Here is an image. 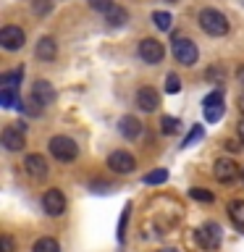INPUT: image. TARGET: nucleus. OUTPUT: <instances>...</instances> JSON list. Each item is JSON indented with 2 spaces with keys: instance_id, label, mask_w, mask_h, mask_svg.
Segmentation results:
<instances>
[{
  "instance_id": "7",
  "label": "nucleus",
  "mask_w": 244,
  "mask_h": 252,
  "mask_svg": "<svg viewBox=\"0 0 244 252\" xmlns=\"http://www.w3.org/2000/svg\"><path fill=\"white\" fill-rule=\"evenodd\" d=\"M213 173H215V179L220 184H234V181L242 176L239 165H236L231 158H218L215 165H213Z\"/></svg>"
},
{
  "instance_id": "14",
  "label": "nucleus",
  "mask_w": 244,
  "mask_h": 252,
  "mask_svg": "<svg viewBox=\"0 0 244 252\" xmlns=\"http://www.w3.org/2000/svg\"><path fill=\"white\" fill-rule=\"evenodd\" d=\"M137 105L142 110H147V113H152V110H157V105H160V97H157V92L152 87H142L137 92Z\"/></svg>"
},
{
  "instance_id": "2",
  "label": "nucleus",
  "mask_w": 244,
  "mask_h": 252,
  "mask_svg": "<svg viewBox=\"0 0 244 252\" xmlns=\"http://www.w3.org/2000/svg\"><path fill=\"white\" fill-rule=\"evenodd\" d=\"M47 147H50V155L55 158V160H61V163H71V160H76V155H79L76 142L71 137H63V134L53 137Z\"/></svg>"
},
{
  "instance_id": "18",
  "label": "nucleus",
  "mask_w": 244,
  "mask_h": 252,
  "mask_svg": "<svg viewBox=\"0 0 244 252\" xmlns=\"http://www.w3.org/2000/svg\"><path fill=\"white\" fill-rule=\"evenodd\" d=\"M228 218H231V223H236L239 228H244V200H234L228 202Z\"/></svg>"
},
{
  "instance_id": "32",
  "label": "nucleus",
  "mask_w": 244,
  "mask_h": 252,
  "mask_svg": "<svg viewBox=\"0 0 244 252\" xmlns=\"http://www.w3.org/2000/svg\"><path fill=\"white\" fill-rule=\"evenodd\" d=\"M226 147H228V150H242V147H239V142H234V139H231V142H226Z\"/></svg>"
},
{
  "instance_id": "9",
  "label": "nucleus",
  "mask_w": 244,
  "mask_h": 252,
  "mask_svg": "<svg viewBox=\"0 0 244 252\" xmlns=\"http://www.w3.org/2000/svg\"><path fill=\"white\" fill-rule=\"evenodd\" d=\"M108 168L116 171V173H131L137 168V160H134V155L126 153V150H116V153H110V158H108Z\"/></svg>"
},
{
  "instance_id": "12",
  "label": "nucleus",
  "mask_w": 244,
  "mask_h": 252,
  "mask_svg": "<svg viewBox=\"0 0 244 252\" xmlns=\"http://www.w3.org/2000/svg\"><path fill=\"white\" fill-rule=\"evenodd\" d=\"M31 100L39 102V108H47L55 102V90L50 82H45V79H39V82H34V87H31Z\"/></svg>"
},
{
  "instance_id": "21",
  "label": "nucleus",
  "mask_w": 244,
  "mask_h": 252,
  "mask_svg": "<svg viewBox=\"0 0 244 252\" xmlns=\"http://www.w3.org/2000/svg\"><path fill=\"white\" fill-rule=\"evenodd\" d=\"M152 21H155V27L160 29V32H168V29L173 27L171 13H165V11H155V13H152Z\"/></svg>"
},
{
  "instance_id": "24",
  "label": "nucleus",
  "mask_w": 244,
  "mask_h": 252,
  "mask_svg": "<svg viewBox=\"0 0 244 252\" xmlns=\"http://www.w3.org/2000/svg\"><path fill=\"white\" fill-rule=\"evenodd\" d=\"M129 216H131V205H126V208L121 210V218H118V242H123V236H126V223H129Z\"/></svg>"
},
{
  "instance_id": "6",
  "label": "nucleus",
  "mask_w": 244,
  "mask_h": 252,
  "mask_svg": "<svg viewBox=\"0 0 244 252\" xmlns=\"http://www.w3.org/2000/svg\"><path fill=\"white\" fill-rule=\"evenodd\" d=\"M27 126L24 124H11V126H5L3 129V147L5 150H11V153H16V150H21L24 145H27Z\"/></svg>"
},
{
  "instance_id": "31",
  "label": "nucleus",
  "mask_w": 244,
  "mask_h": 252,
  "mask_svg": "<svg viewBox=\"0 0 244 252\" xmlns=\"http://www.w3.org/2000/svg\"><path fill=\"white\" fill-rule=\"evenodd\" d=\"M3 252H13V239L8 234H3Z\"/></svg>"
},
{
  "instance_id": "19",
  "label": "nucleus",
  "mask_w": 244,
  "mask_h": 252,
  "mask_svg": "<svg viewBox=\"0 0 244 252\" xmlns=\"http://www.w3.org/2000/svg\"><path fill=\"white\" fill-rule=\"evenodd\" d=\"M31 252H61V244L55 242V239H50V236H42V239L34 242Z\"/></svg>"
},
{
  "instance_id": "25",
  "label": "nucleus",
  "mask_w": 244,
  "mask_h": 252,
  "mask_svg": "<svg viewBox=\"0 0 244 252\" xmlns=\"http://www.w3.org/2000/svg\"><path fill=\"white\" fill-rule=\"evenodd\" d=\"M179 118H173V116H163V121H160V131L163 134H176L179 131Z\"/></svg>"
},
{
  "instance_id": "34",
  "label": "nucleus",
  "mask_w": 244,
  "mask_h": 252,
  "mask_svg": "<svg viewBox=\"0 0 244 252\" xmlns=\"http://www.w3.org/2000/svg\"><path fill=\"white\" fill-rule=\"evenodd\" d=\"M239 110H242V116H244V94L239 97Z\"/></svg>"
},
{
  "instance_id": "27",
  "label": "nucleus",
  "mask_w": 244,
  "mask_h": 252,
  "mask_svg": "<svg viewBox=\"0 0 244 252\" xmlns=\"http://www.w3.org/2000/svg\"><path fill=\"white\" fill-rule=\"evenodd\" d=\"M181 90V79L176 76V74H168V76H165V92H168V94H176Z\"/></svg>"
},
{
  "instance_id": "37",
  "label": "nucleus",
  "mask_w": 244,
  "mask_h": 252,
  "mask_svg": "<svg viewBox=\"0 0 244 252\" xmlns=\"http://www.w3.org/2000/svg\"><path fill=\"white\" fill-rule=\"evenodd\" d=\"M168 3H176V0H168Z\"/></svg>"
},
{
  "instance_id": "17",
  "label": "nucleus",
  "mask_w": 244,
  "mask_h": 252,
  "mask_svg": "<svg viewBox=\"0 0 244 252\" xmlns=\"http://www.w3.org/2000/svg\"><path fill=\"white\" fill-rule=\"evenodd\" d=\"M105 21L110 24V27H121V24L129 21V13H126V8L113 5V8H108V11H105Z\"/></svg>"
},
{
  "instance_id": "30",
  "label": "nucleus",
  "mask_w": 244,
  "mask_h": 252,
  "mask_svg": "<svg viewBox=\"0 0 244 252\" xmlns=\"http://www.w3.org/2000/svg\"><path fill=\"white\" fill-rule=\"evenodd\" d=\"M50 11V3L47 0H42V3H34V13H47Z\"/></svg>"
},
{
  "instance_id": "3",
  "label": "nucleus",
  "mask_w": 244,
  "mask_h": 252,
  "mask_svg": "<svg viewBox=\"0 0 244 252\" xmlns=\"http://www.w3.org/2000/svg\"><path fill=\"white\" fill-rule=\"evenodd\" d=\"M173 58H176L181 66H194L197 58H200V50H197L194 39H189V37L173 39Z\"/></svg>"
},
{
  "instance_id": "26",
  "label": "nucleus",
  "mask_w": 244,
  "mask_h": 252,
  "mask_svg": "<svg viewBox=\"0 0 244 252\" xmlns=\"http://www.w3.org/2000/svg\"><path fill=\"white\" fill-rule=\"evenodd\" d=\"M0 105H3V108H16V105H19L13 90H3V92H0Z\"/></svg>"
},
{
  "instance_id": "13",
  "label": "nucleus",
  "mask_w": 244,
  "mask_h": 252,
  "mask_svg": "<svg viewBox=\"0 0 244 252\" xmlns=\"http://www.w3.org/2000/svg\"><path fill=\"white\" fill-rule=\"evenodd\" d=\"M24 168H27V173L31 179H45L47 176V160L42 155H27V160H24Z\"/></svg>"
},
{
  "instance_id": "22",
  "label": "nucleus",
  "mask_w": 244,
  "mask_h": 252,
  "mask_svg": "<svg viewBox=\"0 0 244 252\" xmlns=\"http://www.w3.org/2000/svg\"><path fill=\"white\" fill-rule=\"evenodd\" d=\"M142 181H145V184H150V187L163 184V181H168V171H165V168H155V171H150Z\"/></svg>"
},
{
  "instance_id": "29",
  "label": "nucleus",
  "mask_w": 244,
  "mask_h": 252,
  "mask_svg": "<svg viewBox=\"0 0 244 252\" xmlns=\"http://www.w3.org/2000/svg\"><path fill=\"white\" fill-rule=\"evenodd\" d=\"M113 5H116L113 0H90V8H94V11H102V13H105L108 8H113Z\"/></svg>"
},
{
  "instance_id": "23",
  "label": "nucleus",
  "mask_w": 244,
  "mask_h": 252,
  "mask_svg": "<svg viewBox=\"0 0 244 252\" xmlns=\"http://www.w3.org/2000/svg\"><path fill=\"white\" fill-rule=\"evenodd\" d=\"M189 197H192V200H197V202H213L215 200V194L210 192V189H202V187H194V189H189Z\"/></svg>"
},
{
  "instance_id": "15",
  "label": "nucleus",
  "mask_w": 244,
  "mask_h": 252,
  "mask_svg": "<svg viewBox=\"0 0 244 252\" xmlns=\"http://www.w3.org/2000/svg\"><path fill=\"white\" fill-rule=\"evenodd\" d=\"M118 131H121L126 139H137V137H139V131H142L139 118H134V116H123L121 121H118Z\"/></svg>"
},
{
  "instance_id": "1",
  "label": "nucleus",
  "mask_w": 244,
  "mask_h": 252,
  "mask_svg": "<svg viewBox=\"0 0 244 252\" xmlns=\"http://www.w3.org/2000/svg\"><path fill=\"white\" fill-rule=\"evenodd\" d=\"M200 27L210 37H223L228 34V19L215 8H202L200 11Z\"/></svg>"
},
{
  "instance_id": "10",
  "label": "nucleus",
  "mask_w": 244,
  "mask_h": 252,
  "mask_svg": "<svg viewBox=\"0 0 244 252\" xmlns=\"http://www.w3.org/2000/svg\"><path fill=\"white\" fill-rule=\"evenodd\" d=\"M220 116H223V92L215 90L205 97V121L215 124L220 121Z\"/></svg>"
},
{
  "instance_id": "11",
  "label": "nucleus",
  "mask_w": 244,
  "mask_h": 252,
  "mask_svg": "<svg viewBox=\"0 0 244 252\" xmlns=\"http://www.w3.org/2000/svg\"><path fill=\"white\" fill-rule=\"evenodd\" d=\"M24 39H27V34H24L21 27H3L0 29V45L5 50H21Z\"/></svg>"
},
{
  "instance_id": "28",
  "label": "nucleus",
  "mask_w": 244,
  "mask_h": 252,
  "mask_svg": "<svg viewBox=\"0 0 244 252\" xmlns=\"http://www.w3.org/2000/svg\"><path fill=\"white\" fill-rule=\"evenodd\" d=\"M197 139H202V126H192V131L184 137V147H189V145H194Z\"/></svg>"
},
{
  "instance_id": "33",
  "label": "nucleus",
  "mask_w": 244,
  "mask_h": 252,
  "mask_svg": "<svg viewBox=\"0 0 244 252\" xmlns=\"http://www.w3.org/2000/svg\"><path fill=\"white\" fill-rule=\"evenodd\" d=\"M239 139H242V145H244V118H242V124H239Z\"/></svg>"
},
{
  "instance_id": "5",
  "label": "nucleus",
  "mask_w": 244,
  "mask_h": 252,
  "mask_svg": "<svg viewBox=\"0 0 244 252\" xmlns=\"http://www.w3.org/2000/svg\"><path fill=\"white\" fill-rule=\"evenodd\" d=\"M163 55H165V47H163V42H157L155 37H145L139 42V58L145 61V63H150V66L160 63Z\"/></svg>"
},
{
  "instance_id": "35",
  "label": "nucleus",
  "mask_w": 244,
  "mask_h": 252,
  "mask_svg": "<svg viewBox=\"0 0 244 252\" xmlns=\"http://www.w3.org/2000/svg\"><path fill=\"white\" fill-rule=\"evenodd\" d=\"M160 252H179V250H173V247H163Z\"/></svg>"
},
{
  "instance_id": "4",
  "label": "nucleus",
  "mask_w": 244,
  "mask_h": 252,
  "mask_svg": "<svg viewBox=\"0 0 244 252\" xmlns=\"http://www.w3.org/2000/svg\"><path fill=\"white\" fill-rule=\"evenodd\" d=\"M194 239L202 250H218L220 247V226L218 223H202L194 231Z\"/></svg>"
},
{
  "instance_id": "36",
  "label": "nucleus",
  "mask_w": 244,
  "mask_h": 252,
  "mask_svg": "<svg viewBox=\"0 0 244 252\" xmlns=\"http://www.w3.org/2000/svg\"><path fill=\"white\" fill-rule=\"evenodd\" d=\"M242 179H244V168H242Z\"/></svg>"
},
{
  "instance_id": "16",
  "label": "nucleus",
  "mask_w": 244,
  "mask_h": 252,
  "mask_svg": "<svg viewBox=\"0 0 244 252\" xmlns=\"http://www.w3.org/2000/svg\"><path fill=\"white\" fill-rule=\"evenodd\" d=\"M55 55H58V45H55V39L53 37H39V42H37V58L55 61Z\"/></svg>"
},
{
  "instance_id": "20",
  "label": "nucleus",
  "mask_w": 244,
  "mask_h": 252,
  "mask_svg": "<svg viewBox=\"0 0 244 252\" xmlns=\"http://www.w3.org/2000/svg\"><path fill=\"white\" fill-rule=\"evenodd\" d=\"M21 76H24V71H8V74L0 76V84H3V90H16L21 84Z\"/></svg>"
},
{
  "instance_id": "8",
  "label": "nucleus",
  "mask_w": 244,
  "mask_h": 252,
  "mask_svg": "<svg viewBox=\"0 0 244 252\" xmlns=\"http://www.w3.org/2000/svg\"><path fill=\"white\" fill-rule=\"evenodd\" d=\"M66 194L61 192V189H47L45 192V197H42V208H45V213L47 216H63L66 213Z\"/></svg>"
}]
</instances>
